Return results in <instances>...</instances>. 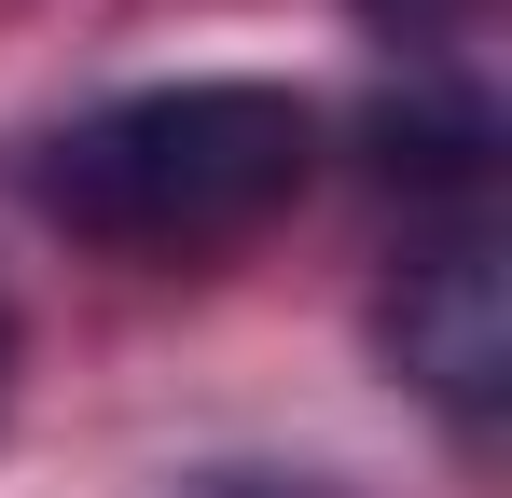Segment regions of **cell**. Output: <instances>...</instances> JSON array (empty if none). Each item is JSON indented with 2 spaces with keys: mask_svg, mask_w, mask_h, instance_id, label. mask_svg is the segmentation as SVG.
<instances>
[{
  "mask_svg": "<svg viewBox=\"0 0 512 498\" xmlns=\"http://www.w3.org/2000/svg\"><path fill=\"white\" fill-rule=\"evenodd\" d=\"M305 166H319V111L291 83L208 70V83H139L84 125H56L28 153V194L125 263H194V249L263 236L305 194Z\"/></svg>",
  "mask_w": 512,
  "mask_h": 498,
  "instance_id": "cell-1",
  "label": "cell"
},
{
  "mask_svg": "<svg viewBox=\"0 0 512 498\" xmlns=\"http://www.w3.org/2000/svg\"><path fill=\"white\" fill-rule=\"evenodd\" d=\"M374 346H388V374H402L457 443H499V415H512V277H499V236H485V222L416 236L402 277H388V305H374Z\"/></svg>",
  "mask_w": 512,
  "mask_h": 498,
  "instance_id": "cell-2",
  "label": "cell"
},
{
  "mask_svg": "<svg viewBox=\"0 0 512 498\" xmlns=\"http://www.w3.org/2000/svg\"><path fill=\"white\" fill-rule=\"evenodd\" d=\"M485 153H499V111L471 83H402L374 111V166L416 180V194H485Z\"/></svg>",
  "mask_w": 512,
  "mask_h": 498,
  "instance_id": "cell-3",
  "label": "cell"
},
{
  "mask_svg": "<svg viewBox=\"0 0 512 498\" xmlns=\"http://www.w3.org/2000/svg\"><path fill=\"white\" fill-rule=\"evenodd\" d=\"M360 14H374V28H388V42H443V28H457V14H471V0H360Z\"/></svg>",
  "mask_w": 512,
  "mask_h": 498,
  "instance_id": "cell-4",
  "label": "cell"
},
{
  "mask_svg": "<svg viewBox=\"0 0 512 498\" xmlns=\"http://www.w3.org/2000/svg\"><path fill=\"white\" fill-rule=\"evenodd\" d=\"M0 402H14V305H0Z\"/></svg>",
  "mask_w": 512,
  "mask_h": 498,
  "instance_id": "cell-5",
  "label": "cell"
}]
</instances>
